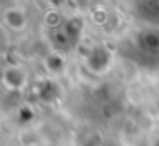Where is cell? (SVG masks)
Masks as SVG:
<instances>
[{
  "label": "cell",
  "mask_w": 159,
  "mask_h": 146,
  "mask_svg": "<svg viewBox=\"0 0 159 146\" xmlns=\"http://www.w3.org/2000/svg\"><path fill=\"white\" fill-rule=\"evenodd\" d=\"M28 14L21 7H11L4 12V24L14 32H21L28 27Z\"/></svg>",
  "instance_id": "obj_1"
},
{
  "label": "cell",
  "mask_w": 159,
  "mask_h": 146,
  "mask_svg": "<svg viewBox=\"0 0 159 146\" xmlns=\"http://www.w3.org/2000/svg\"><path fill=\"white\" fill-rule=\"evenodd\" d=\"M28 83V75L22 68L11 66L4 71V85L11 90H21Z\"/></svg>",
  "instance_id": "obj_2"
}]
</instances>
